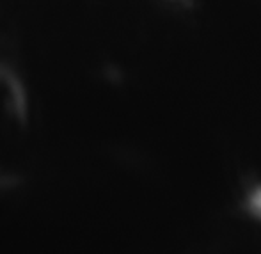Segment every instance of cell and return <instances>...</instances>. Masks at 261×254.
Here are the masks:
<instances>
[]
</instances>
